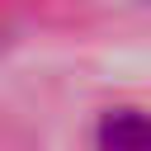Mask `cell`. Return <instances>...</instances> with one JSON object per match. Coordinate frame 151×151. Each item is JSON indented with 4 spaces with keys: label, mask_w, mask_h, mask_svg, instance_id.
Listing matches in <instances>:
<instances>
[{
    "label": "cell",
    "mask_w": 151,
    "mask_h": 151,
    "mask_svg": "<svg viewBox=\"0 0 151 151\" xmlns=\"http://www.w3.org/2000/svg\"><path fill=\"white\" fill-rule=\"evenodd\" d=\"M99 151H151V113L113 109L99 118Z\"/></svg>",
    "instance_id": "1"
}]
</instances>
